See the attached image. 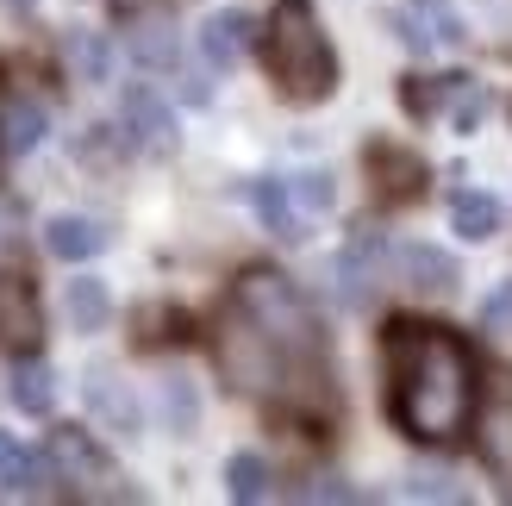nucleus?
<instances>
[{
	"label": "nucleus",
	"mask_w": 512,
	"mask_h": 506,
	"mask_svg": "<svg viewBox=\"0 0 512 506\" xmlns=\"http://www.w3.org/2000/svg\"><path fill=\"white\" fill-rule=\"evenodd\" d=\"M388 419L413 444H456L475 432V357L469 344L425 319H394L381 332Z\"/></svg>",
	"instance_id": "f257e3e1"
},
{
	"label": "nucleus",
	"mask_w": 512,
	"mask_h": 506,
	"mask_svg": "<svg viewBox=\"0 0 512 506\" xmlns=\"http://www.w3.org/2000/svg\"><path fill=\"white\" fill-rule=\"evenodd\" d=\"M232 307L281 350V357H288V369H294V407H306V413H331V407H338V400H331V375H325L319 313H313V300H306L288 275L250 269L238 282V294H232Z\"/></svg>",
	"instance_id": "f03ea898"
},
{
	"label": "nucleus",
	"mask_w": 512,
	"mask_h": 506,
	"mask_svg": "<svg viewBox=\"0 0 512 506\" xmlns=\"http://www.w3.org/2000/svg\"><path fill=\"white\" fill-rule=\"evenodd\" d=\"M263 63L275 94L294 100V107H319V100L338 94V50H331L313 0H275L263 25Z\"/></svg>",
	"instance_id": "7ed1b4c3"
},
{
	"label": "nucleus",
	"mask_w": 512,
	"mask_h": 506,
	"mask_svg": "<svg viewBox=\"0 0 512 506\" xmlns=\"http://www.w3.org/2000/svg\"><path fill=\"white\" fill-rule=\"evenodd\" d=\"M213 357H219V369H225V382H232L238 394H256V400H288L294 407V369H288V357L256 332V325L232 307L225 313V325H219V338H213Z\"/></svg>",
	"instance_id": "20e7f679"
},
{
	"label": "nucleus",
	"mask_w": 512,
	"mask_h": 506,
	"mask_svg": "<svg viewBox=\"0 0 512 506\" xmlns=\"http://www.w3.org/2000/svg\"><path fill=\"white\" fill-rule=\"evenodd\" d=\"M44 457H50V482H63L69 494H82V500H125L113 457L82 432V425H57L50 444H44Z\"/></svg>",
	"instance_id": "39448f33"
},
{
	"label": "nucleus",
	"mask_w": 512,
	"mask_h": 506,
	"mask_svg": "<svg viewBox=\"0 0 512 506\" xmlns=\"http://www.w3.org/2000/svg\"><path fill=\"white\" fill-rule=\"evenodd\" d=\"M394 32H400L406 50H419V57H438V50H463L469 44L463 13H450L444 0H406V7H394Z\"/></svg>",
	"instance_id": "423d86ee"
},
{
	"label": "nucleus",
	"mask_w": 512,
	"mask_h": 506,
	"mask_svg": "<svg viewBox=\"0 0 512 506\" xmlns=\"http://www.w3.org/2000/svg\"><path fill=\"white\" fill-rule=\"evenodd\" d=\"M388 282H400L419 300H450L456 282H463V269H456V257L438 250V244H400L388 257Z\"/></svg>",
	"instance_id": "0eeeda50"
},
{
	"label": "nucleus",
	"mask_w": 512,
	"mask_h": 506,
	"mask_svg": "<svg viewBox=\"0 0 512 506\" xmlns=\"http://www.w3.org/2000/svg\"><path fill=\"white\" fill-rule=\"evenodd\" d=\"M119 119H125V144H138L144 157H169L175 150V113L157 88H125Z\"/></svg>",
	"instance_id": "6e6552de"
},
{
	"label": "nucleus",
	"mask_w": 512,
	"mask_h": 506,
	"mask_svg": "<svg viewBox=\"0 0 512 506\" xmlns=\"http://www.w3.org/2000/svg\"><path fill=\"white\" fill-rule=\"evenodd\" d=\"M44 338V307H38V294L25 275L13 269H0V344L13 350V357H25V350H38Z\"/></svg>",
	"instance_id": "1a4fd4ad"
},
{
	"label": "nucleus",
	"mask_w": 512,
	"mask_h": 506,
	"mask_svg": "<svg viewBox=\"0 0 512 506\" xmlns=\"http://www.w3.org/2000/svg\"><path fill=\"white\" fill-rule=\"evenodd\" d=\"M363 163H369L375 194L388 200V207H400V200H419V194H425V163L413 157V150H400V144H369V150H363Z\"/></svg>",
	"instance_id": "9d476101"
},
{
	"label": "nucleus",
	"mask_w": 512,
	"mask_h": 506,
	"mask_svg": "<svg viewBox=\"0 0 512 506\" xmlns=\"http://www.w3.org/2000/svg\"><path fill=\"white\" fill-rule=\"evenodd\" d=\"M475 444H481L488 475H500L512 488V388H500L488 407H475Z\"/></svg>",
	"instance_id": "9b49d317"
},
{
	"label": "nucleus",
	"mask_w": 512,
	"mask_h": 506,
	"mask_svg": "<svg viewBox=\"0 0 512 506\" xmlns=\"http://www.w3.org/2000/svg\"><path fill=\"white\" fill-rule=\"evenodd\" d=\"M82 394H88L94 419H100V425H113L119 438H138V432H144V413H138V400H132V388H125L113 369H88Z\"/></svg>",
	"instance_id": "f8f14e48"
},
{
	"label": "nucleus",
	"mask_w": 512,
	"mask_h": 506,
	"mask_svg": "<svg viewBox=\"0 0 512 506\" xmlns=\"http://www.w3.org/2000/svg\"><path fill=\"white\" fill-rule=\"evenodd\" d=\"M113 244V232L100 219H88V213H57L44 225V250L57 263H88V257H100V250Z\"/></svg>",
	"instance_id": "ddd939ff"
},
{
	"label": "nucleus",
	"mask_w": 512,
	"mask_h": 506,
	"mask_svg": "<svg viewBox=\"0 0 512 506\" xmlns=\"http://www.w3.org/2000/svg\"><path fill=\"white\" fill-rule=\"evenodd\" d=\"M388 257H394V250L381 244L375 232H363V238H356L344 257H338V282H344V300H350V307H363V300L381 288V275H388Z\"/></svg>",
	"instance_id": "4468645a"
},
{
	"label": "nucleus",
	"mask_w": 512,
	"mask_h": 506,
	"mask_svg": "<svg viewBox=\"0 0 512 506\" xmlns=\"http://www.w3.org/2000/svg\"><path fill=\"white\" fill-rule=\"evenodd\" d=\"M250 200H256V219H263L281 244H300L306 238V213H300V200H294V188L281 182V175H256Z\"/></svg>",
	"instance_id": "2eb2a0df"
},
{
	"label": "nucleus",
	"mask_w": 512,
	"mask_h": 506,
	"mask_svg": "<svg viewBox=\"0 0 512 506\" xmlns=\"http://www.w3.org/2000/svg\"><path fill=\"white\" fill-rule=\"evenodd\" d=\"M256 44V19L250 13H213L207 25H200V50H207L213 69H232L244 63V50Z\"/></svg>",
	"instance_id": "dca6fc26"
},
{
	"label": "nucleus",
	"mask_w": 512,
	"mask_h": 506,
	"mask_svg": "<svg viewBox=\"0 0 512 506\" xmlns=\"http://www.w3.org/2000/svg\"><path fill=\"white\" fill-rule=\"evenodd\" d=\"M13 407L38 413V419L57 407V375H50V363L38 357V350H25V357L13 363Z\"/></svg>",
	"instance_id": "f3484780"
},
{
	"label": "nucleus",
	"mask_w": 512,
	"mask_h": 506,
	"mask_svg": "<svg viewBox=\"0 0 512 506\" xmlns=\"http://www.w3.org/2000/svg\"><path fill=\"white\" fill-rule=\"evenodd\" d=\"M63 313H69L75 332H100V325L113 319V294H107V282H94V275H75V282L63 288Z\"/></svg>",
	"instance_id": "a211bd4d"
},
{
	"label": "nucleus",
	"mask_w": 512,
	"mask_h": 506,
	"mask_svg": "<svg viewBox=\"0 0 512 506\" xmlns=\"http://www.w3.org/2000/svg\"><path fill=\"white\" fill-rule=\"evenodd\" d=\"M450 225H456L469 244H488V238L500 232V200L481 194V188H463V194L450 200Z\"/></svg>",
	"instance_id": "6ab92c4d"
},
{
	"label": "nucleus",
	"mask_w": 512,
	"mask_h": 506,
	"mask_svg": "<svg viewBox=\"0 0 512 506\" xmlns=\"http://www.w3.org/2000/svg\"><path fill=\"white\" fill-rule=\"evenodd\" d=\"M44 475H50V457H32L25 444L0 432V494H32Z\"/></svg>",
	"instance_id": "aec40b11"
},
{
	"label": "nucleus",
	"mask_w": 512,
	"mask_h": 506,
	"mask_svg": "<svg viewBox=\"0 0 512 506\" xmlns=\"http://www.w3.org/2000/svg\"><path fill=\"white\" fill-rule=\"evenodd\" d=\"M44 144V107L38 100H13L7 113H0V150L7 157H25V150Z\"/></svg>",
	"instance_id": "412c9836"
},
{
	"label": "nucleus",
	"mask_w": 512,
	"mask_h": 506,
	"mask_svg": "<svg viewBox=\"0 0 512 506\" xmlns=\"http://www.w3.org/2000/svg\"><path fill=\"white\" fill-rule=\"evenodd\" d=\"M63 63L75 69V82H107L113 44L100 38V32H69V38H63Z\"/></svg>",
	"instance_id": "4be33fe9"
},
{
	"label": "nucleus",
	"mask_w": 512,
	"mask_h": 506,
	"mask_svg": "<svg viewBox=\"0 0 512 506\" xmlns=\"http://www.w3.org/2000/svg\"><path fill=\"white\" fill-rule=\"evenodd\" d=\"M225 488H232V500H263L269 494V463L256 457V450H238V457L225 463Z\"/></svg>",
	"instance_id": "5701e85b"
},
{
	"label": "nucleus",
	"mask_w": 512,
	"mask_h": 506,
	"mask_svg": "<svg viewBox=\"0 0 512 506\" xmlns=\"http://www.w3.org/2000/svg\"><path fill=\"white\" fill-rule=\"evenodd\" d=\"M132 50H138L150 69H175V38H169L163 19H144L138 32H132Z\"/></svg>",
	"instance_id": "b1692460"
},
{
	"label": "nucleus",
	"mask_w": 512,
	"mask_h": 506,
	"mask_svg": "<svg viewBox=\"0 0 512 506\" xmlns=\"http://www.w3.org/2000/svg\"><path fill=\"white\" fill-rule=\"evenodd\" d=\"M163 413H169V425H175V432H194V419H200V400H194V388L182 382V375H169V382H163Z\"/></svg>",
	"instance_id": "393cba45"
},
{
	"label": "nucleus",
	"mask_w": 512,
	"mask_h": 506,
	"mask_svg": "<svg viewBox=\"0 0 512 506\" xmlns=\"http://www.w3.org/2000/svg\"><path fill=\"white\" fill-rule=\"evenodd\" d=\"M294 200H300V213H331V200H338V188H331V175H319V169H306V175H294Z\"/></svg>",
	"instance_id": "a878e982"
},
{
	"label": "nucleus",
	"mask_w": 512,
	"mask_h": 506,
	"mask_svg": "<svg viewBox=\"0 0 512 506\" xmlns=\"http://www.w3.org/2000/svg\"><path fill=\"white\" fill-rule=\"evenodd\" d=\"M481 325H488L494 338H512V282H500L488 300H481Z\"/></svg>",
	"instance_id": "bb28decb"
},
{
	"label": "nucleus",
	"mask_w": 512,
	"mask_h": 506,
	"mask_svg": "<svg viewBox=\"0 0 512 506\" xmlns=\"http://www.w3.org/2000/svg\"><path fill=\"white\" fill-rule=\"evenodd\" d=\"M406 494H413V500H463V494H456V488L444 482V475H419V482L406 488Z\"/></svg>",
	"instance_id": "cd10ccee"
},
{
	"label": "nucleus",
	"mask_w": 512,
	"mask_h": 506,
	"mask_svg": "<svg viewBox=\"0 0 512 506\" xmlns=\"http://www.w3.org/2000/svg\"><path fill=\"white\" fill-rule=\"evenodd\" d=\"M0 7H7V13H19V19H25V13H38V0H0Z\"/></svg>",
	"instance_id": "c85d7f7f"
}]
</instances>
